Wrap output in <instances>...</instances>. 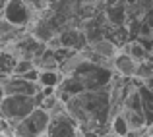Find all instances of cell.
Returning a JSON list of instances; mask_svg holds the SVG:
<instances>
[{
  "instance_id": "cell-1",
  "label": "cell",
  "mask_w": 153,
  "mask_h": 137,
  "mask_svg": "<svg viewBox=\"0 0 153 137\" xmlns=\"http://www.w3.org/2000/svg\"><path fill=\"white\" fill-rule=\"evenodd\" d=\"M108 87L99 91H83L64 102L66 114L78 124L83 137H97L108 131V120H111Z\"/></svg>"
},
{
  "instance_id": "cell-2",
  "label": "cell",
  "mask_w": 153,
  "mask_h": 137,
  "mask_svg": "<svg viewBox=\"0 0 153 137\" xmlns=\"http://www.w3.org/2000/svg\"><path fill=\"white\" fill-rule=\"evenodd\" d=\"M66 77L74 79L82 91H99V89H107L111 85L112 77H114V71H112V68L99 66V64L87 62L83 58V62Z\"/></svg>"
},
{
  "instance_id": "cell-3",
  "label": "cell",
  "mask_w": 153,
  "mask_h": 137,
  "mask_svg": "<svg viewBox=\"0 0 153 137\" xmlns=\"http://www.w3.org/2000/svg\"><path fill=\"white\" fill-rule=\"evenodd\" d=\"M35 108L37 102L33 96H4L0 100V118L6 120L12 127H16V124L22 122Z\"/></svg>"
},
{
  "instance_id": "cell-4",
  "label": "cell",
  "mask_w": 153,
  "mask_h": 137,
  "mask_svg": "<svg viewBox=\"0 0 153 137\" xmlns=\"http://www.w3.org/2000/svg\"><path fill=\"white\" fill-rule=\"evenodd\" d=\"M49 120H51L49 112L35 108L22 122L16 124L14 137H43L47 133V127H49Z\"/></svg>"
},
{
  "instance_id": "cell-5",
  "label": "cell",
  "mask_w": 153,
  "mask_h": 137,
  "mask_svg": "<svg viewBox=\"0 0 153 137\" xmlns=\"http://www.w3.org/2000/svg\"><path fill=\"white\" fill-rule=\"evenodd\" d=\"M0 14H2V19H6L10 25L18 29H25L33 21V12L25 4V0H6Z\"/></svg>"
},
{
  "instance_id": "cell-6",
  "label": "cell",
  "mask_w": 153,
  "mask_h": 137,
  "mask_svg": "<svg viewBox=\"0 0 153 137\" xmlns=\"http://www.w3.org/2000/svg\"><path fill=\"white\" fill-rule=\"evenodd\" d=\"M47 137H83V133L79 131L78 124L66 114H54L49 120V127H47Z\"/></svg>"
},
{
  "instance_id": "cell-7",
  "label": "cell",
  "mask_w": 153,
  "mask_h": 137,
  "mask_svg": "<svg viewBox=\"0 0 153 137\" xmlns=\"http://www.w3.org/2000/svg\"><path fill=\"white\" fill-rule=\"evenodd\" d=\"M41 91L39 83L25 81L22 77H8L2 85V95L4 96H35Z\"/></svg>"
},
{
  "instance_id": "cell-8",
  "label": "cell",
  "mask_w": 153,
  "mask_h": 137,
  "mask_svg": "<svg viewBox=\"0 0 153 137\" xmlns=\"http://www.w3.org/2000/svg\"><path fill=\"white\" fill-rule=\"evenodd\" d=\"M136 70H138V62L132 60L128 54L118 50V54L112 58V71L122 79H132L136 77Z\"/></svg>"
},
{
  "instance_id": "cell-9",
  "label": "cell",
  "mask_w": 153,
  "mask_h": 137,
  "mask_svg": "<svg viewBox=\"0 0 153 137\" xmlns=\"http://www.w3.org/2000/svg\"><path fill=\"white\" fill-rule=\"evenodd\" d=\"M136 89H138V95H140V104H142V114H143V120H146V126L151 127L153 126V93L142 81L136 83Z\"/></svg>"
},
{
  "instance_id": "cell-10",
  "label": "cell",
  "mask_w": 153,
  "mask_h": 137,
  "mask_svg": "<svg viewBox=\"0 0 153 137\" xmlns=\"http://www.w3.org/2000/svg\"><path fill=\"white\" fill-rule=\"evenodd\" d=\"M87 48H89L93 54L101 56L105 60H111V62H112V58L118 54V46H116L112 41H108V39H97V41L89 43Z\"/></svg>"
},
{
  "instance_id": "cell-11",
  "label": "cell",
  "mask_w": 153,
  "mask_h": 137,
  "mask_svg": "<svg viewBox=\"0 0 153 137\" xmlns=\"http://www.w3.org/2000/svg\"><path fill=\"white\" fill-rule=\"evenodd\" d=\"M22 33H23V29H18V27L10 25L6 19L0 18V50L6 48L8 45H12Z\"/></svg>"
},
{
  "instance_id": "cell-12",
  "label": "cell",
  "mask_w": 153,
  "mask_h": 137,
  "mask_svg": "<svg viewBox=\"0 0 153 137\" xmlns=\"http://www.w3.org/2000/svg\"><path fill=\"white\" fill-rule=\"evenodd\" d=\"M120 52H124V54H128V56H130L132 60H136L138 64L146 62V58L149 56V50H147V48L143 46L142 43H136V41L128 43V45L124 46V50H120Z\"/></svg>"
},
{
  "instance_id": "cell-13",
  "label": "cell",
  "mask_w": 153,
  "mask_h": 137,
  "mask_svg": "<svg viewBox=\"0 0 153 137\" xmlns=\"http://www.w3.org/2000/svg\"><path fill=\"white\" fill-rule=\"evenodd\" d=\"M16 62H18V58L14 54H10L8 50H0V79L12 77Z\"/></svg>"
},
{
  "instance_id": "cell-14",
  "label": "cell",
  "mask_w": 153,
  "mask_h": 137,
  "mask_svg": "<svg viewBox=\"0 0 153 137\" xmlns=\"http://www.w3.org/2000/svg\"><path fill=\"white\" fill-rule=\"evenodd\" d=\"M64 79V75L60 74L58 70H51V71H39V87H51V89H56L60 85V81Z\"/></svg>"
},
{
  "instance_id": "cell-15",
  "label": "cell",
  "mask_w": 153,
  "mask_h": 137,
  "mask_svg": "<svg viewBox=\"0 0 153 137\" xmlns=\"http://www.w3.org/2000/svg\"><path fill=\"white\" fill-rule=\"evenodd\" d=\"M108 131H111L114 137H126L128 131H130V127H128L126 120H124L122 116L116 114V116H112L111 122H108Z\"/></svg>"
},
{
  "instance_id": "cell-16",
  "label": "cell",
  "mask_w": 153,
  "mask_h": 137,
  "mask_svg": "<svg viewBox=\"0 0 153 137\" xmlns=\"http://www.w3.org/2000/svg\"><path fill=\"white\" fill-rule=\"evenodd\" d=\"M35 68V64H33V60H18L16 62V66H14V77H22L23 74H27L29 70H33Z\"/></svg>"
},
{
  "instance_id": "cell-17",
  "label": "cell",
  "mask_w": 153,
  "mask_h": 137,
  "mask_svg": "<svg viewBox=\"0 0 153 137\" xmlns=\"http://www.w3.org/2000/svg\"><path fill=\"white\" fill-rule=\"evenodd\" d=\"M97 137H114V135H112L111 131H107V133H101V135H97Z\"/></svg>"
},
{
  "instance_id": "cell-18",
  "label": "cell",
  "mask_w": 153,
  "mask_h": 137,
  "mask_svg": "<svg viewBox=\"0 0 153 137\" xmlns=\"http://www.w3.org/2000/svg\"><path fill=\"white\" fill-rule=\"evenodd\" d=\"M0 137H4V135H2V133H0Z\"/></svg>"
}]
</instances>
